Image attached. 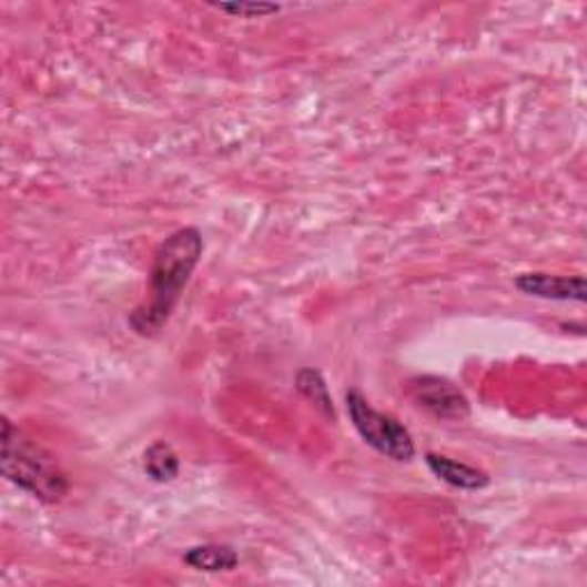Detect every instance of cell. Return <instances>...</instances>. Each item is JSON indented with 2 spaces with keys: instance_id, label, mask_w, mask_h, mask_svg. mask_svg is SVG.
<instances>
[{
  "instance_id": "1",
  "label": "cell",
  "mask_w": 587,
  "mask_h": 587,
  "mask_svg": "<svg viewBox=\"0 0 587 587\" xmlns=\"http://www.w3.org/2000/svg\"><path fill=\"white\" fill-rule=\"evenodd\" d=\"M202 251L204 241L195 227L172 232L159 246L150 271V298L138 305L129 317V324L138 335L152 337L168 324L202 257Z\"/></svg>"
},
{
  "instance_id": "2",
  "label": "cell",
  "mask_w": 587,
  "mask_h": 587,
  "mask_svg": "<svg viewBox=\"0 0 587 587\" xmlns=\"http://www.w3.org/2000/svg\"><path fill=\"white\" fill-rule=\"evenodd\" d=\"M0 466H3V475L12 485L42 503H60L69 492V482L51 455L23 436L8 418L3 421V459H0Z\"/></svg>"
},
{
  "instance_id": "3",
  "label": "cell",
  "mask_w": 587,
  "mask_h": 587,
  "mask_svg": "<svg viewBox=\"0 0 587 587\" xmlns=\"http://www.w3.org/2000/svg\"><path fill=\"white\" fill-rule=\"evenodd\" d=\"M344 402H347V413L358 436L370 447H374L378 455L399 464L416 457V443H413L408 429L399 421L388 416V413L376 411L358 391H350L344 395Z\"/></svg>"
},
{
  "instance_id": "4",
  "label": "cell",
  "mask_w": 587,
  "mask_h": 587,
  "mask_svg": "<svg viewBox=\"0 0 587 587\" xmlns=\"http://www.w3.org/2000/svg\"><path fill=\"white\" fill-rule=\"evenodd\" d=\"M408 393L413 402L429 411L438 421H466L470 416L468 399L447 378L416 376L408 382Z\"/></svg>"
},
{
  "instance_id": "5",
  "label": "cell",
  "mask_w": 587,
  "mask_h": 587,
  "mask_svg": "<svg viewBox=\"0 0 587 587\" xmlns=\"http://www.w3.org/2000/svg\"><path fill=\"white\" fill-rule=\"evenodd\" d=\"M516 290L528 296L548 301H585V279L583 275H548V273H524L514 281Z\"/></svg>"
},
{
  "instance_id": "6",
  "label": "cell",
  "mask_w": 587,
  "mask_h": 587,
  "mask_svg": "<svg viewBox=\"0 0 587 587\" xmlns=\"http://www.w3.org/2000/svg\"><path fill=\"white\" fill-rule=\"evenodd\" d=\"M429 470L443 479L445 485H451L455 489H464V492H477V489H485L489 487V475L485 470H479L475 466L455 462L445 455H436V453H427L425 457Z\"/></svg>"
},
{
  "instance_id": "7",
  "label": "cell",
  "mask_w": 587,
  "mask_h": 587,
  "mask_svg": "<svg viewBox=\"0 0 587 587\" xmlns=\"http://www.w3.org/2000/svg\"><path fill=\"white\" fill-rule=\"evenodd\" d=\"M184 563L195 571L219 574V571H232L239 565V556L232 546L202 544L186 550Z\"/></svg>"
},
{
  "instance_id": "8",
  "label": "cell",
  "mask_w": 587,
  "mask_h": 587,
  "mask_svg": "<svg viewBox=\"0 0 587 587\" xmlns=\"http://www.w3.org/2000/svg\"><path fill=\"white\" fill-rule=\"evenodd\" d=\"M143 470L159 485H165L180 475V457L165 441H156L143 455Z\"/></svg>"
},
{
  "instance_id": "9",
  "label": "cell",
  "mask_w": 587,
  "mask_h": 587,
  "mask_svg": "<svg viewBox=\"0 0 587 587\" xmlns=\"http://www.w3.org/2000/svg\"><path fill=\"white\" fill-rule=\"evenodd\" d=\"M296 391L307 399L313 402V406L324 413V416L328 421H335V406H333V399H331V393H328V386L324 382L322 372L313 370V367H305L296 374Z\"/></svg>"
},
{
  "instance_id": "10",
  "label": "cell",
  "mask_w": 587,
  "mask_h": 587,
  "mask_svg": "<svg viewBox=\"0 0 587 587\" xmlns=\"http://www.w3.org/2000/svg\"><path fill=\"white\" fill-rule=\"evenodd\" d=\"M221 12H227V14H234V17H241V19H262V17H269V14H275L281 12V6H273V3H223V6H216Z\"/></svg>"
}]
</instances>
